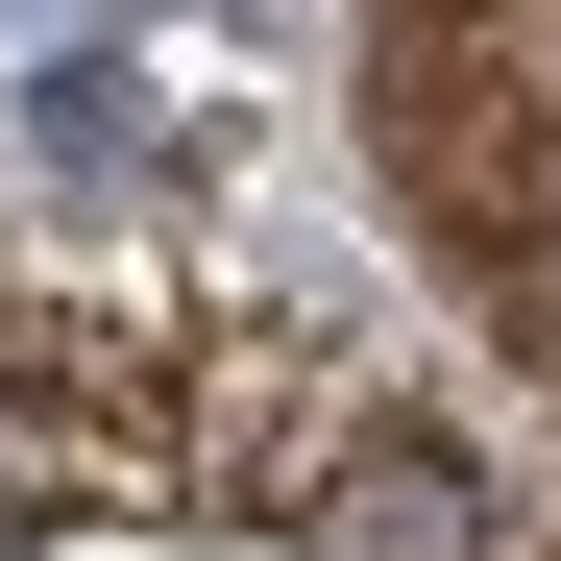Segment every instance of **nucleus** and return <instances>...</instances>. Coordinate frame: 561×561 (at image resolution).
I'll use <instances>...</instances> for the list:
<instances>
[{"label": "nucleus", "instance_id": "obj_1", "mask_svg": "<svg viewBox=\"0 0 561 561\" xmlns=\"http://www.w3.org/2000/svg\"><path fill=\"white\" fill-rule=\"evenodd\" d=\"M294 537H318V561H513V489H489V463H463V439L391 391V415L342 439V489H318Z\"/></svg>", "mask_w": 561, "mask_h": 561}]
</instances>
